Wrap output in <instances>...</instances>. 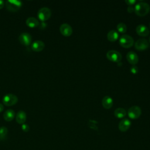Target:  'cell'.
<instances>
[{
  "mask_svg": "<svg viewBox=\"0 0 150 150\" xmlns=\"http://www.w3.org/2000/svg\"><path fill=\"white\" fill-rule=\"evenodd\" d=\"M26 24L28 27L34 28L39 25V22L36 18L34 17H29L26 20Z\"/></svg>",
  "mask_w": 150,
  "mask_h": 150,
  "instance_id": "e0dca14e",
  "label": "cell"
},
{
  "mask_svg": "<svg viewBox=\"0 0 150 150\" xmlns=\"http://www.w3.org/2000/svg\"><path fill=\"white\" fill-rule=\"evenodd\" d=\"M52 12L50 8L47 7H42L39 9L38 12V18L42 22H45L48 20L51 16Z\"/></svg>",
  "mask_w": 150,
  "mask_h": 150,
  "instance_id": "3957f363",
  "label": "cell"
},
{
  "mask_svg": "<svg viewBox=\"0 0 150 150\" xmlns=\"http://www.w3.org/2000/svg\"><path fill=\"white\" fill-rule=\"evenodd\" d=\"M45 45L44 43V42L42 40H35L34 41L31 45V49L35 51V52H41L42 50H43V49L45 48Z\"/></svg>",
  "mask_w": 150,
  "mask_h": 150,
  "instance_id": "7c38bea8",
  "label": "cell"
},
{
  "mask_svg": "<svg viewBox=\"0 0 150 150\" xmlns=\"http://www.w3.org/2000/svg\"><path fill=\"white\" fill-rule=\"evenodd\" d=\"M8 134V129L5 127H1L0 128V139L4 140L6 138Z\"/></svg>",
  "mask_w": 150,
  "mask_h": 150,
  "instance_id": "44dd1931",
  "label": "cell"
},
{
  "mask_svg": "<svg viewBox=\"0 0 150 150\" xmlns=\"http://www.w3.org/2000/svg\"><path fill=\"white\" fill-rule=\"evenodd\" d=\"M126 57L127 60L133 65L137 64L138 62V56L137 54L133 51H130L128 52Z\"/></svg>",
  "mask_w": 150,
  "mask_h": 150,
  "instance_id": "4fadbf2b",
  "label": "cell"
},
{
  "mask_svg": "<svg viewBox=\"0 0 150 150\" xmlns=\"http://www.w3.org/2000/svg\"><path fill=\"white\" fill-rule=\"evenodd\" d=\"M149 46L148 40L145 38L138 39L135 42V47L139 50H142L146 49Z\"/></svg>",
  "mask_w": 150,
  "mask_h": 150,
  "instance_id": "9c48e42d",
  "label": "cell"
},
{
  "mask_svg": "<svg viewBox=\"0 0 150 150\" xmlns=\"http://www.w3.org/2000/svg\"><path fill=\"white\" fill-rule=\"evenodd\" d=\"M5 5V2L4 1H2V0H0V9L3 8V7Z\"/></svg>",
  "mask_w": 150,
  "mask_h": 150,
  "instance_id": "4316f807",
  "label": "cell"
},
{
  "mask_svg": "<svg viewBox=\"0 0 150 150\" xmlns=\"http://www.w3.org/2000/svg\"><path fill=\"white\" fill-rule=\"evenodd\" d=\"M4 107L3 104L0 103V112H1L4 110Z\"/></svg>",
  "mask_w": 150,
  "mask_h": 150,
  "instance_id": "83f0119b",
  "label": "cell"
},
{
  "mask_svg": "<svg viewBox=\"0 0 150 150\" xmlns=\"http://www.w3.org/2000/svg\"><path fill=\"white\" fill-rule=\"evenodd\" d=\"M21 128H22V131L24 132H28L29 131V126L28 124H25V123L22 124Z\"/></svg>",
  "mask_w": 150,
  "mask_h": 150,
  "instance_id": "603a6c76",
  "label": "cell"
},
{
  "mask_svg": "<svg viewBox=\"0 0 150 150\" xmlns=\"http://www.w3.org/2000/svg\"><path fill=\"white\" fill-rule=\"evenodd\" d=\"M118 38V33L117 30L112 29L110 30L107 33V38L111 42L115 41Z\"/></svg>",
  "mask_w": 150,
  "mask_h": 150,
  "instance_id": "d6986e66",
  "label": "cell"
},
{
  "mask_svg": "<svg viewBox=\"0 0 150 150\" xmlns=\"http://www.w3.org/2000/svg\"><path fill=\"white\" fill-rule=\"evenodd\" d=\"M15 115V111L13 110L8 109L5 111L4 113L3 117L5 121H11L13 120Z\"/></svg>",
  "mask_w": 150,
  "mask_h": 150,
  "instance_id": "ac0fdd59",
  "label": "cell"
},
{
  "mask_svg": "<svg viewBox=\"0 0 150 150\" xmlns=\"http://www.w3.org/2000/svg\"><path fill=\"white\" fill-rule=\"evenodd\" d=\"M5 5L6 9L11 12H16L22 5V2L18 0H7Z\"/></svg>",
  "mask_w": 150,
  "mask_h": 150,
  "instance_id": "7a4b0ae2",
  "label": "cell"
},
{
  "mask_svg": "<svg viewBox=\"0 0 150 150\" xmlns=\"http://www.w3.org/2000/svg\"><path fill=\"white\" fill-rule=\"evenodd\" d=\"M141 114V109L138 105H133L128 110V115L132 119H137Z\"/></svg>",
  "mask_w": 150,
  "mask_h": 150,
  "instance_id": "52a82bcc",
  "label": "cell"
},
{
  "mask_svg": "<svg viewBox=\"0 0 150 150\" xmlns=\"http://www.w3.org/2000/svg\"><path fill=\"white\" fill-rule=\"evenodd\" d=\"M126 114H127L126 110L122 107L117 108L114 111L115 116L118 118H123L126 115Z\"/></svg>",
  "mask_w": 150,
  "mask_h": 150,
  "instance_id": "ffe728a7",
  "label": "cell"
},
{
  "mask_svg": "<svg viewBox=\"0 0 150 150\" xmlns=\"http://www.w3.org/2000/svg\"><path fill=\"white\" fill-rule=\"evenodd\" d=\"M59 29L60 33L65 36H69L71 35L73 32V29L71 26L67 23H62L60 25Z\"/></svg>",
  "mask_w": 150,
  "mask_h": 150,
  "instance_id": "30bf717a",
  "label": "cell"
},
{
  "mask_svg": "<svg viewBox=\"0 0 150 150\" xmlns=\"http://www.w3.org/2000/svg\"><path fill=\"white\" fill-rule=\"evenodd\" d=\"M119 43L124 47H130L134 44V39L130 35L124 34L120 36Z\"/></svg>",
  "mask_w": 150,
  "mask_h": 150,
  "instance_id": "277c9868",
  "label": "cell"
},
{
  "mask_svg": "<svg viewBox=\"0 0 150 150\" xmlns=\"http://www.w3.org/2000/svg\"><path fill=\"white\" fill-rule=\"evenodd\" d=\"M150 11L149 5L144 1H140L136 4L134 6V12L139 16H144Z\"/></svg>",
  "mask_w": 150,
  "mask_h": 150,
  "instance_id": "6da1fadb",
  "label": "cell"
},
{
  "mask_svg": "<svg viewBox=\"0 0 150 150\" xmlns=\"http://www.w3.org/2000/svg\"><path fill=\"white\" fill-rule=\"evenodd\" d=\"M106 56L110 60L115 62H120L122 59L121 54L115 50H108L106 53Z\"/></svg>",
  "mask_w": 150,
  "mask_h": 150,
  "instance_id": "8992f818",
  "label": "cell"
},
{
  "mask_svg": "<svg viewBox=\"0 0 150 150\" xmlns=\"http://www.w3.org/2000/svg\"><path fill=\"white\" fill-rule=\"evenodd\" d=\"M18 39L20 43L25 46H29L32 42V36L27 32L21 33Z\"/></svg>",
  "mask_w": 150,
  "mask_h": 150,
  "instance_id": "ba28073f",
  "label": "cell"
},
{
  "mask_svg": "<svg viewBox=\"0 0 150 150\" xmlns=\"http://www.w3.org/2000/svg\"><path fill=\"white\" fill-rule=\"evenodd\" d=\"M125 2L128 5L132 6L133 4H134L136 2V0H125Z\"/></svg>",
  "mask_w": 150,
  "mask_h": 150,
  "instance_id": "d4e9b609",
  "label": "cell"
},
{
  "mask_svg": "<svg viewBox=\"0 0 150 150\" xmlns=\"http://www.w3.org/2000/svg\"><path fill=\"white\" fill-rule=\"evenodd\" d=\"M102 104L105 108H110L112 106L113 100L110 96H104L102 100Z\"/></svg>",
  "mask_w": 150,
  "mask_h": 150,
  "instance_id": "2e32d148",
  "label": "cell"
},
{
  "mask_svg": "<svg viewBox=\"0 0 150 150\" xmlns=\"http://www.w3.org/2000/svg\"><path fill=\"white\" fill-rule=\"evenodd\" d=\"M117 30L120 33H125L127 31V26L124 23L120 22L117 26Z\"/></svg>",
  "mask_w": 150,
  "mask_h": 150,
  "instance_id": "7402d4cb",
  "label": "cell"
},
{
  "mask_svg": "<svg viewBox=\"0 0 150 150\" xmlns=\"http://www.w3.org/2000/svg\"><path fill=\"white\" fill-rule=\"evenodd\" d=\"M26 120V114L25 111L21 110L18 112L16 115V121L19 124H23Z\"/></svg>",
  "mask_w": 150,
  "mask_h": 150,
  "instance_id": "9a60e30c",
  "label": "cell"
},
{
  "mask_svg": "<svg viewBox=\"0 0 150 150\" xmlns=\"http://www.w3.org/2000/svg\"><path fill=\"white\" fill-rule=\"evenodd\" d=\"M127 11L129 13H132V12L134 11V8L132 6H131V5H129L127 8Z\"/></svg>",
  "mask_w": 150,
  "mask_h": 150,
  "instance_id": "484cf974",
  "label": "cell"
},
{
  "mask_svg": "<svg viewBox=\"0 0 150 150\" xmlns=\"http://www.w3.org/2000/svg\"><path fill=\"white\" fill-rule=\"evenodd\" d=\"M130 70H131V72H132L133 73H137V72H138V67H137V66H134V65H133V66H131Z\"/></svg>",
  "mask_w": 150,
  "mask_h": 150,
  "instance_id": "cb8c5ba5",
  "label": "cell"
},
{
  "mask_svg": "<svg viewBox=\"0 0 150 150\" xmlns=\"http://www.w3.org/2000/svg\"><path fill=\"white\" fill-rule=\"evenodd\" d=\"M137 33L142 36H146L149 34V30L147 26L143 24H139L137 26L136 28Z\"/></svg>",
  "mask_w": 150,
  "mask_h": 150,
  "instance_id": "5bb4252c",
  "label": "cell"
},
{
  "mask_svg": "<svg viewBox=\"0 0 150 150\" xmlns=\"http://www.w3.org/2000/svg\"><path fill=\"white\" fill-rule=\"evenodd\" d=\"M18 98L15 94L9 93L5 95L2 98V103L6 106H12L17 103Z\"/></svg>",
  "mask_w": 150,
  "mask_h": 150,
  "instance_id": "5b68a950",
  "label": "cell"
},
{
  "mask_svg": "<svg viewBox=\"0 0 150 150\" xmlns=\"http://www.w3.org/2000/svg\"><path fill=\"white\" fill-rule=\"evenodd\" d=\"M131 125V121L127 118H124L118 124V128L122 132L127 131Z\"/></svg>",
  "mask_w": 150,
  "mask_h": 150,
  "instance_id": "8fae6325",
  "label": "cell"
},
{
  "mask_svg": "<svg viewBox=\"0 0 150 150\" xmlns=\"http://www.w3.org/2000/svg\"><path fill=\"white\" fill-rule=\"evenodd\" d=\"M149 28H150V23H149Z\"/></svg>",
  "mask_w": 150,
  "mask_h": 150,
  "instance_id": "f546056e",
  "label": "cell"
},
{
  "mask_svg": "<svg viewBox=\"0 0 150 150\" xmlns=\"http://www.w3.org/2000/svg\"><path fill=\"white\" fill-rule=\"evenodd\" d=\"M149 42H150V36H149Z\"/></svg>",
  "mask_w": 150,
  "mask_h": 150,
  "instance_id": "f1b7e54d",
  "label": "cell"
}]
</instances>
